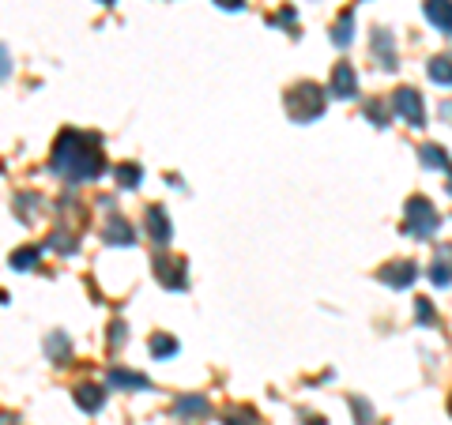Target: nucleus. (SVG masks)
Listing matches in <instances>:
<instances>
[{"label": "nucleus", "mask_w": 452, "mask_h": 425, "mask_svg": "<svg viewBox=\"0 0 452 425\" xmlns=\"http://www.w3.org/2000/svg\"><path fill=\"white\" fill-rule=\"evenodd\" d=\"M102 154L91 136H79V132H64L57 147H53V170L64 173L72 181H87V177H98L102 173Z\"/></svg>", "instance_id": "obj_1"}, {"label": "nucleus", "mask_w": 452, "mask_h": 425, "mask_svg": "<svg viewBox=\"0 0 452 425\" xmlns=\"http://www.w3.org/2000/svg\"><path fill=\"white\" fill-rule=\"evenodd\" d=\"M325 87H317V83H298L294 90H287V98H283V106H287V117L298 125H309L317 121L320 113H325Z\"/></svg>", "instance_id": "obj_2"}, {"label": "nucleus", "mask_w": 452, "mask_h": 425, "mask_svg": "<svg viewBox=\"0 0 452 425\" xmlns=\"http://www.w3.org/2000/svg\"><path fill=\"white\" fill-rule=\"evenodd\" d=\"M437 211H433V203L426 196H411L407 200V218H403V234L411 237H430L433 230H437Z\"/></svg>", "instance_id": "obj_3"}, {"label": "nucleus", "mask_w": 452, "mask_h": 425, "mask_svg": "<svg viewBox=\"0 0 452 425\" xmlns=\"http://www.w3.org/2000/svg\"><path fill=\"white\" fill-rule=\"evenodd\" d=\"M392 109H396V117L400 121H407L411 128H422L426 125V109H422V95L414 87H400L392 95Z\"/></svg>", "instance_id": "obj_4"}, {"label": "nucleus", "mask_w": 452, "mask_h": 425, "mask_svg": "<svg viewBox=\"0 0 452 425\" xmlns=\"http://www.w3.org/2000/svg\"><path fill=\"white\" fill-rule=\"evenodd\" d=\"M414 275H419V264H414V260H396V264H384L381 271H377V279H381L384 286L403 290V286L414 282Z\"/></svg>", "instance_id": "obj_5"}, {"label": "nucleus", "mask_w": 452, "mask_h": 425, "mask_svg": "<svg viewBox=\"0 0 452 425\" xmlns=\"http://www.w3.org/2000/svg\"><path fill=\"white\" fill-rule=\"evenodd\" d=\"M332 95L336 98H358V72L350 64H336L332 72Z\"/></svg>", "instance_id": "obj_6"}, {"label": "nucleus", "mask_w": 452, "mask_h": 425, "mask_svg": "<svg viewBox=\"0 0 452 425\" xmlns=\"http://www.w3.org/2000/svg\"><path fill=\"white\" fill-rule=\"evenodd\" d=\"M422 8H426V19L441 34H452V0H426Z\"/></svg>", "instance_id": "obj_7"}, {"label": "nucleus", "mask_w": 452, "mask_h": 425, "mask_svg": "<svg viewBox=\"0 0 452 425\" xmlns=\"http://www.w3.org/2000/svg\"><path fill=\"white\" fill-rule=\"evenodd\" d=\"M373 57L381 61V68H396V49H392V34L389 31H377L373 34Z\"/></svg>", "instance_id": "obj_8"}, {"label": "nucleus", "mask_w": 452, "mask_h": 425, "mask_svg": "<svg viewBox=\"0 0 452 425\" xmlns=\"http://www.w3.org/2000/svg\"><path fill=\"white\" fill-rule=\"evenodd\" d=\"M159 279L170 286V290H185V260H173V264L159 260Z\"/></svg>", "instance_id": "obj_9"}, {"label": "nucleus", "mask_w": 452, "mask_h": 425, "mask_svg": "<svg viewBox=\"0 0 452 425\" xmlns=\"http://www.w3.org/2000/svg\"><path fill=\"white\" fill-rule=\"evenodd\" d=\"M147 226H151V237H155L159 245L170 241V218L162 215V207H151V211H147Z\"/></svg>", "instance_id": "obj_10"}, {"label": "nucleus", "mask_w": 452, "mask_h": 425, "mask_svg": "<svg viewBox=\"0 0 452 425\" xmlns=\"http://www.w3.org/2000/svg\"><path fill=\"white\" fill-rule=\"evenodd\" d=\"M76 403L83 406V410H98V406L106 403V392L95 387V384H83V387H76Z\"/></svg>", "instance_id": "obj_11"}, {"label": "nucleus", "mask_w": 452, "mask_h": 425, "mask_svg": "<svg viewBox=\"0 0 452 425\" xmlns=\"http://www.w3.org/2000/svg\"><path fill=\"white\" fill-rule=\"evenodd\" d=\"M430 79L437 87H452V57H433L430 61Z\"/></svg>", "instance_id": "obj_12"}, {"label": "nucleus", "mask_w": 452, "mask_h": 425, "mask_svg": "<svg viewBox=\"0 0 452 425\" xmlns=\"http://www.w3.org/2000/svg\"><path fill=\"white\" fill-rule=\"evenodd\" d=\"M106 245H132V226L125 218H114L106 226Z\"/></svg>", "instance_id": "obj_13"}, {"label": "nucleus", "mask_w": 452, "mask_h": 425, "mask_svg": "<svg viewBox=\"0 0 452 425\" xmlns=\"http://www.w3.org/2000/svg\"><path fill=\"white\" fill-rule=\"evenodd\" d=\"M422 162L430 166V170H441V173H452V162L445 159V151H441L437 143H426L422 147Z\"/></svg>", "instance_id": "obj_14"}, {"label": "nucleus", "mask_w": 452, "mask_h": 425, "mask_svg": "<svg viewBox=\"0 0 452 425\" xmlns=\"http://www.w3.org/2000/svg\"><path fill=\"white\" fill-rule=\"evenodd\" d=\"M350 31H354V15L343 12V15H339V23H336V31H332V42H336V45H347V42H350Z\"/></svg>", "instance_id": "obj_15"}, {"label": "nucleus", "mask_w": 452, "mask_h": 425, "mask_svg": "<svg viewBox=\"0 0 452 425\" xmlns=\"http://www.w3.org/2000/svg\"><path fill=\"white\" fill-rule=\"evenodd\" d=\"M140 166H132V162H125V166H117V181H121V189H136L140 184Z\"/></svg>", "instance_id": "obj_16"}, {"label": "nucleus", "mask_w": 452, "mask_h": 425, "mask_svg": "<svg viewBox=\"0 0 452 425\" xmlns=\"http://www.w3.org/2000/svg\"><path fill=\"white\" fill-rule=\"evenodd\" d=\"M151 354L155 358H173V354H178V343H173L170 335H155L151 339Z\"/></svg>", "instance_id": "obj_17"}, {"label": "nucleus", "mask_w": 452, "mask_h": 425, "mask_svg": "<svg viewBox=\"0 0 452 425\" xmlns=\"http://www.w3.org/2000/svg\"><path fill=\"white\" fill-rule=\"evenodd\" d=\"M109 384H125V387H147V380L140 373H125V369H114L109 373Z\"/></svg>", "instance_id": "obj_18"}, {"label": "nucleus", "mask_w": 452, "mask_h": 425, "mask_svg": "<svg viewBox=\"0 0 452 425\" xmlns=\"http://www.w3.org/2000/svg\"><path fill=\"white\" fill-rule=\"evenodd\" d=\"M178 410H181V414H196V418H208L211 406H208V399H181Z\"/></svg>", "instance_id": "obj_19"}, {"label": "nucleus", "mask_w": 452, "mask_h": 425, "mask_svg": "<svg viewBox=\"0 0 452 425\" xmlns=\"http://www.w3.org/2000/svg\"><path fill=\"white\" fill-rule=\"evenodd\" d=\"M226 425H260V418H256L253 410H230L226 414Z\"/></svg>", "instance_id": "obj_20"}, {"label": "nucleus", "mask_w": 452, "mask_h": 425, "mask_svg": "<svg viewBox=\"0 0 452 425\" xmlns=\"http://www.w3.org/2000/svg\"><path fill=\"white\" fill-rule=\"evenodd\" d=\"M366 113H370L373 121H377V128H389V125H384V121H389V109H384V106H377V102H370V106H366Z\"/></svg>", "instance_id": "obj_21"}, {"label": "nucleus", "mask_w": 452, "mask_h": 425, "mask_svg": "<svg viewBox=\"0 0 452 425\" xmlns=\"http://www.w3.org/2000/svg\"><path fill=\"white\" fill-rule=\"evenodd\" d=\"M433 264H441V267H445V271L452 275V245H441L437 256H433Z\"/></svg>", "instance_id": "obj_22"}, {"label": "nucleus", "mask_w": 452, "mask_h": 425, "mask_svg": "<svg viewBox=\"0 0 452 425\" xmlns=\"http://www.w3.org/2000/svg\"><path fill=\"white\" fill-rule=\"evenodd\" d=\"M414 305H419V320H422V324H433V309H430V301H426V298H419Z\"/></svg>", "instance_id": "obj_23"}, {"label": "nucleus", "mask_w": 452, "mask_h": 425, "mask_svg": "<svg viewBox=\"0 0 452 425\" xmlns=\"http://www.w3.org/2000/svg\"><path fill=\"white\" fill-rule=\"evenodd\" d=\"M34 256H38V252H34V248H26V252L12 256V267H31V264H34Z\"/></svg>", "instance_id": "obj_24"}, {"label": "nucleus", "mask_w": 452, "mask_h": 425, "mask_svg": "<svg viewBox=\"0 0 452 425\" xmlns=\"http://www.w3.org/2000/svg\"><path fill=\"white\" fill-rule=\"evenodd\" d=\"M219 8H230V12H237V8H245V0H215Z\"/></svg>", "instance_id": "obj_25"}, {"label": "nucleus", "mask_w": 452, "mask_h": 425, "mask_svg": "<svg viewBox=\"0 0 452 425\" xmlns=\"http://www.w3.org/2000/svg\"><path fill=\"white\" fill-rule=\"evenodd\" d=\"M8 72H12V68H8V53H4V45H0V79H4Z\"/></svg>", "instance_id": "obj_26"}, {"label": "nucleus", "mask_w": 452, "mask_h": 425, "mask_svg": "<svg viewBox=\"0 0 452 425\" xmlns=\"http://www.w3.org/2000/svg\"><path fill=\"white\" fill-rule=\"evenodd\" d=\"M449 192H452V173H449Z\"/></svg>", "instance_id": "obj_27"}, {"label": "nucleus", "mask_w": 452, "mask_h": 425, "mask_svg": "<svg viewBox=\"0 0 452 425\" xmlns=\"http://www.w3.org/2000/svg\"><path fill=\"white\" fill-rule=\"evenodd\" d=\"M106 4H114V0H106Z\"/></svg>", "instance_id": "obj_28"}, {"label": "nucleus", "mask_w": 452, "mask_h": 425, "mask_svg": "<svg viewBox=\"0 0 452 425\" xmlns=\"http://www.w3.org/2000/svg\"><path fill=\"white\" fill-rule=\"evenodd\" d=\"M449 410H452V403H449Z\"/></svg>", "instance_id": "obj_29"}]
</instances>
